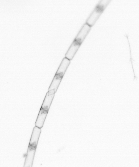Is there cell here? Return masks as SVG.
I'll return each mask as SVG.
<instances>
[{"label": "cell", "mask_w": 139, "mask_h": 167, "mask_svg": "<svg viewBox=\"0 0 139 167\" xmlns=\"http://www.w3.org/2000/svg\"><path fill=\"white\" fill-rule=\"evenodd\" d=\"M111 1L110 0L100 1L88 18L85 23L91 27L93 26Z\"/></svg>", "instance_id": "1"}, {"label": "cell", "mask_w": 139, "mask_h": 167, "mask_svg": "<svg viewBox=\"0 0 139 167\" xmlns=\"http://www.w3.org/2000/svg\"><path fill=\"white\" fill-rule=\"evenodd\" d=\"M91 27L86 23L82 26L74 40L81 45L90 32Z\"/></svg>", "instance_id": "2"}, {"label": "cell", "mask_w": 139, "mask_h": 167, "mask_svg": "<svg viewBox=\"0 0 139 167\" xmlns=\"http://www.w3.org/2000/svg\"><path fill=\"white\" fill-rule=\"evenodd\" d=\"M36 149V147L28 145L23 167H32Z\"/></svg>", "instance_id": "3"}, {"label": "cell", "mask_w": 139, "mask_h": 167, "mask_svg": "<svg viewBox=\"0 0 139 167\" xmlns=\"http://www.w3.org/2000/svg\"><path fill=\"white\" fill-rule=\"evenodd\" d=\"M55 93L53 90L48 91L46 94L40 108L49 111Z\"/></svg>", "instance_id": "4"}, {"label": "cell", "mask_w": 139, "mask_h": 167, "mask_svg": "<svg viewBox=\"0 0 139 167\" xmlns=\"http://www.w3.org/2000/svg\"><path fill=\"white\" fill-rule=\"evenodd\" d=\"M81 45L74 40L65 54V58L72 60Z\"/></svg>", "instance_id": "5"}, {"label": "cell", "mask_w": 139, "mask_h": 167, "mask_svg": "<svg viewBox=\"0 0 139 167\" xmlns=\"http://www.w3.org/2000/svg\"><path fill=\"white\" fill-rule=\"evenodd\" d=\"M41 131V128L37 127L35 126L33 128L29 145L37 148Z\"/></svg>", "instance_id": "6"}, {"label": "cell", "mask_w": 139, "mask_h": 167, "mask_svg": "<svg viewBox=\"0 0 139 167\" xmlns=\"http://www.w3.org/2000/svg\"><path fill=\"white\" fill-rule=\"evenodd\" d=\"M70 62L69 59L65 57L63 58L55 74L63 77Z\"/></svg>", "instance_id": "7"}, {"label": "cell", "mask_w": 139, "mask_h": 167, "mask_svg": "<svg viewBox=\"0 0 139 167\" xmlns=\"http://www.w3.org/2000/svg\"><path fill=\"white\" fill-rule=\"evenodd\" d=\"M48 112L40 108L35 123L36 126L40 128L43 127Z\"/></svg>", "instance_id": "8"}, {"label": "cell", "mask_w": 139, "mask_h": 167, "mask_svg": "<svg viewBox=\"0 0 139 167\" xmlns=\"http://www.w3.org/2000/svg\"><path fill=\"white\" fill-rule=\"evenodd\" d=\"M63 77L55 74L49 88L48 91L53 90L56 92Z\"/></svg>", "instance_id": "9"}]
</instances>
